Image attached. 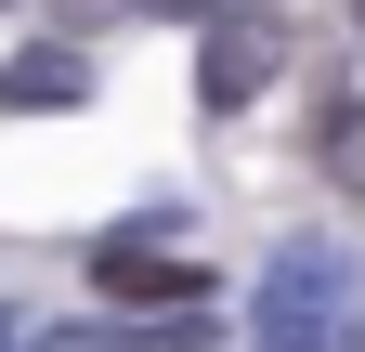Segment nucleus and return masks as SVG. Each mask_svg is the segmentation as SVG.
I'll return each instance as SVG.
<instances>
[{
	"mask_svg": "<svg viewBox=\"0 0 365 352\" xmlns=\"http://www.w3.org/2000/svg\"><path fill=\"white\" fill-rule=\"evenodd\" d=\"M261 352H365V274L339 248H287L261 274Z\"/></svg>",
	"mask_w": 365,
	"mask_h": 352,
	"instance_id": "f257e3e1",
	"label": "nucleus"
},
{
	"mask_svg": "<svg viewBox=\"0 0 365 352\" xmlns=\"http://www.w3.org/2000/svg\"><path fill=\"white\" fill-rule=\"evenodd\" d=\"M91 274H105V300H118V314H182V300L209 287L196 261H170V248H105Z\"/></svg>",
	"mask_w": 365,
	"mask_h": 352,
	"instance_id": "f03ea898",
	"label": "nucleus"
},
{
	"mask_svg": "<svg viewBox=\"0 0 365 352\" xmlns=\"http://www.w3.org/2000/svg\"><path fill=\"white\" fill-rule=\"evenodd\" d=\"M261 78H274V26H248V14H235V26H209V53H196V92H209V105H248Z\"/></svg>",
	"mask_w": 365,
	"mask_h": 352,
	"instance_id": "7ed1b4c3",
	"label": "nucleus"
},
{
	"mask_svg": "<svg viewBox=\"0 0 365 352\" xmlns=\"http://www.w3.org/2000/svg\"><path fill=\"white\" fill-rule=\"evenodd\" d=\"M78 92H91L78 53H26V66H0V118H66Z\"/></svg>",
	"mask_w": 365,
	"mask_h": 352,
	"instance_id": "20e7f679",
	"label": "nucleus"
},
{
	"mask_svg": "<svg viewBox=\"0 0 365 352\" xmlns=\"http://www.w3.org/2000/svg\"><path fill=\"white\" fill-rule=\"evenodd\" d=\"M26 352H118L105 326H53V339H26Z\"/></svg>",
	"mask_w": 365,
	"mask_h": 352,
	"instance_id": "39448f33",
	"label": "nucleus"
},
{
	"mask_svg": "<svg viewBox=\"0 0 365 352\" xmlns=\"http://www.w3.org/2000/svg\"><path fill=\"white\" fill-rule=\"evenodd\" d=\"M144 14H209V0H144Z\"/></svg>",
	"mask_w": 365,
	"mask_h": 352,
	"instance_id": "423d86ee",
	"label": "nucleus"
},
{
	"mask_svg": "<svg viewBox=\"0 0 365 352\" xmlns=\"http://www.w3.org/2000/svg\"><path fill=\"white\" fill-rule=\"evenodd\" d=\"M0 352H14V300H0Z\"/></svg>",
	"mask_w": 365,
	"mask_h": 352,
	"instance_id": "0eeeda50",
	"label": "nucleus"
},
{
	"mask_svg": "<svg viewBox=\"0 0 365 352\" xmlns=\"http://www.w3.org/2000/svg\"><path fill=\"white\" fill-rule=\"evenodd\" d=\"M352 39H365V0H352Z\"/></svg>",
	"mask_w": 365,
	"mask_h": 352,
	"instance_id": "6e6552de",
	"label": "nucleus"
}]
</instances>
